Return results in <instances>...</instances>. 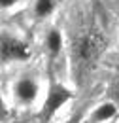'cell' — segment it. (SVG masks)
<instances>
[{"instance_id":"cell-4","label":"cell","mask_w":119,"mask_h":123,"mask_svg":"<svg viewBox=\"0 0 119 123\" xmlns=\"http://www.w3.org/2000/svg\"><path fill=\"white\" fill-rule=\"evenodd\" d=\"M70 98H72V93L68 91L62 83L53 81V83L47 87V95H45V100H44V104H42V110H40L42 119H45V121L51 119Z\"/></svg>"},{"instance_id":"cell-1","label":"cell","mask_w":119,"mask_h":123,"mask_svg":"<svg viewBox=\"0 0 119 123\" xmlns=\"http://www.w3.org/2000/svg\"><path fill=\"white\" fill-rule=\"evenodd\" d=\"M106 36L98 29H85V31L77 32L72 38L70 44V57H72V64H74L76 72L85 74L98 62L106 51Z\"/></svg>"},{"instance_id":"cell-6","label":"cell","mask_w":119,"mask_h":123,"mask_svg":"<svg viewBox=\"0 0 119 123\" xmlns=\"http://www.w3.org/2000/svg\"><path fill=\"white\" fill-rule=\"evenodd\" d=\"M57 10V0H32L30 15L34 21H47Z\"/></svg>"},{"instance_id":"cell-3","label":"cell","mask_w":119,"mask_h":123,"mask_svg":"<svg viewBox=\"0 0 119 123\" xmlns=\"http://www.w3.org/2000/svg\"><path fill=\"white\" fill-rule=\"evenodd\" d=\"M40 95V81L32 74H21L13 80L12 83V98L15 100V104L23 108H29L36 102Z\"/></svg>"},{"instance_id":"cell-7","label":"cell","mask_w":119,"mask_h":123,"mask_svg":"<svg viewBox=\"0 0 119 123\" xmlns=\"http://www.w3.org/2000/svg\"><path fill=\"white\" fill-rule=\"evenodd\" d=\"M115 114H117L115 102H102L91 114V123H106V121H110L112 117H115Z\"/></svg>"},{"instance_id":"cell-10","label":"cell","mask_w":119,"mask_h":123,"mask_svg":"<svg viewBox=\"0 0 119 123\" xmlns=\"http://www.w3.org/2000/svg\"><path fill=\"white\" fill-rule=\"evenodd\" d=\"M112 98L115 100V104H119V81L112 87Z\"/></svg>"},{"instance_id":"cell-11","label":"cell","mask_w":119,"mask_h":123,"mask_svg":"<svg viewBox=\"0 0 119 123\" xmlns=\"http://www.w3.org/2000/svg\"><path fill=\"white\" fill-rule=\"evenodd\" d=\"M66 123H79V117L76 116V117H72V119H68V121H66Z\"/></svg>"},{"instance_id":"cell-9","label":"cell","mask_w":119,"mask_h":123,"mask_svg":"<svg viewBox=\"0 0 119 123\" xmlns=\"http://www.w3.org/2000/svg\"><path fill=\"white\" fill-rule=\"evenodd\" d=\"M6 117H8V106H6V102L0 95V121H6Z\"/></svg>"},{"instance_id":"cell-8","label":"cell","mask_w":119,"mask_h":123,"mask_svg":"<svg viewBox=\"0 0 119 123\" xmlns=\"http://www.w3.org/2000/svg\"><path fill=\"white\" fill-rule=\"evenodd\" d=\"M23 0H0V12H12Z\"/></svg>"},{"instance_id":"cell-5","label":"cell","mask_w":119,"mask_h":123,"mask_svg":"<svg viewBox=\"0 0 119 123\" xmlns=\"http://www.w3.org/2000/svg\"><path fill=\"white\" fill-rule=\"evenodd\" d=\"M44 47H45V51H47L49 57H59L60 51H62V47H64V36H62L60 29L49 27V29L45 31V34H44Z\"/></svg>"},{"instance_id":"cell-2","label":"cell","mask_w":119,"mask_h":123,"mask_svg":"<svg viewBox=\"0 0 119 123\" xmlns=\"http://www.w3.org/2000/svg\"><path fill=\"white\" fill-rule=\"evenodd\" d=\"M30 44L19 32L12 29H0V66L29 61Z\"/></svg>"}]
</instances>
